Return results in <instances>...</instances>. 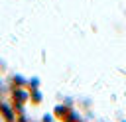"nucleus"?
Returning <instances> with one entry per match:
<instances>
[{"label": "nucleus", "mask_w": 126, "mask_h": 122, "mask_svg": "<svg viewBox=\"0 0 126 122\" xmlns=\"http://www.w3.org/2000/svg\"><path fill=\"white\" fill-rule=\"evenodd\" d=\"M71 112H73V110H71L69 106H63V104H59V106L53 110V114H55V116H57L61 122H65V120H67V116H69Z\"/></svg>", "instance_id": "f257e3e1"}, {"label": "nucleus", "mask_w": 126, "mask_h": 122, "mask_svg": "<svg viewBox=\"0 0 126 122\" xmlns=\"http://www.w3.org/2000/svg\"><path fill=\"white\" fill-rule=\"evenodd\" d=\"M0 112L4 114V118H6V122H14V120H16V116L12 114V110L8 108V104H2V102H0Z\"/></svg>", "instance_id": "f03ea898"}, {"label": "nucleus", "mask_w": 126, "mask_h": 122, "mask_svg": "<svg viewBox=\"0 0 126 122\" xmlns=\"http://www.w3.org/2000/svg\"><path fill=\"white\" fill-rule=\"evenodd\" d=\"M43 122H51V116H43Z\"/></svg>", "instance_id": "7ed1b4c3"}]
</instances>
